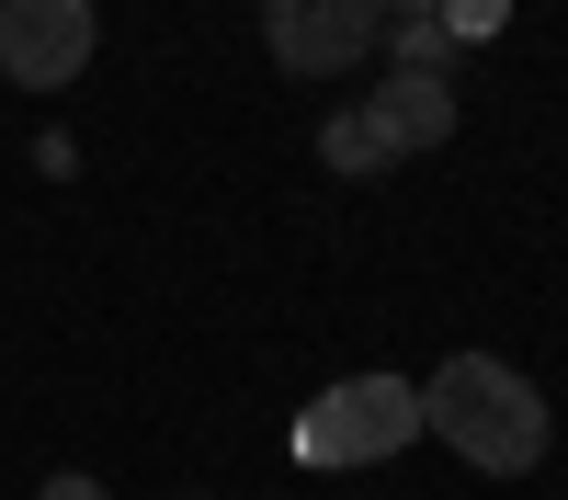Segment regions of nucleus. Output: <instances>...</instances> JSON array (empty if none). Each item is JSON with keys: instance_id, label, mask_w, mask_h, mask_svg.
<instances>
[{"instance_id": "f257e3e1", "label": "nucleus", "mask_w": 568, "mask_h": 500, "mask_svg": "<svg viewBox=\"0 0 568 500\" xmlns=\"http://www.w3.org/2000/svg\"><path fill=\"white\" fill-rule=\"evenodd\" d=\"M420 432H444L478 478H524L546 467V398L511 376L500 353H455L433 387H420Z\"/></svg>"}, {"instance_id": "f03ea898", "label": "nucleus", "mask_w": 568, "mask_h": 500, "mask_svg": "<svg viewBox=\"0 0 568 500\" xmlns=\"http://www.w3.org/2000/svg\"><path fill=\"white\" fill-rule=\"evenodd\" d=\"M409 443H420V387L409 376H342L329 398H307V421H296L307 467H387Z\"/></svg>"}, {"instance_id": "7ed1b4c3", "label": "nucleus", "mask_w": 568, "mask_h": 500, "mask_svg": "<svg viewBox=\"0 0 568 500\" xmlns=\"http://www.w3.org/2000/svg\"><path fill=\"white\" fill-rule=\"evenodd\" d=\"M91 45H103L91 0H0V80L12 91H69Z\"/></svg>"}, {"instance_id": "20e7f679", "label": "nucleus", "mask_w": 568, "mask_h": 500, "mask_svg": "<svg viewBox=\"0 0 568 500\" xmlns=\"http://www.w3.org/2000/svg\"><path fill=\"white\" fill-rule=\"evenodd\" d=\"M262 34L296 80H318V69H353L387 23H375V0H262Z\"/></svg>"}, {"instance_id": "39448f33", "label": "nucleus", "mask_w": 568, "mask_h": 500, "mask_svg": "<svg viewBox=\"0 0 568 500\" xmlns=\"http://www.w3.org/2000/svg\"><path fill=\"white\" fill-rule=\"evenodd\" d=\"M375 136H387V149L409 160V149H444L455 136V80H433V69H387V91H375Z\"/></svg>"}, {"instance_id": "423d86ee", "label": "nucleus", "mask_w": 568, "mask_h": 500, "mask_svg": "<svg viewBox=\"0 0 568 500\" xmlns=\"http://www.w3.org/2000/svg\"><path fill=\"white\" fill-rule=\"evenodd\" d=\"M318 160L342 171V182H364V171H387L398 149H387V136H375V114L353 103V114H329V125H318Z\"/></svg>"}, {"instance_id": "0eeeda50", "label": "nucleus", "mask_w": 568, "mask_h": 500, "mask_svg": "<svg viewBox=\"0 0 568 500\" xmlns=\"http://www.w3.org/2000/svg\"><path fill=\"white\" fill-rule=\"evenodd\" d=\"M433 23H444V45H489L511 23V0H433Z\"/></svg>"}, {"instance_id": "6e6552de", "label": "nucleus", "mask_w": 568, "mask_h": 500, "mask_svg": "<svg viewBox=\"0 0 568 500\" xmlns=\"http://www.w3.org/2000/svg\"><path fill=\"white\" fill-rule=\"evenodd\" d=\"M387 45H398V69H433V80H444V23H433V12L387 23Z\"/></svg>"}, {"instance_id": "1a4fd4ad", "label": "nucleus", "mask_w": 568, "mask_h": 500, "mask_svg": "<svg viewBox=\"0 0 568 500\" xmlns=\"http://www.w3.org/2000/svg\"><path fill=\"white\" fill-rule=\"evenodd\" d=\"M34 500H103V478H45Z\"/></svg>"}, {"instance_id": "9d476101", "label": "nucleus", "mask_w": 568, "mask_h": 500, "mask_svg": "<svg viewBox=\"0 0 568 500\" xmlns=\"http://www.w3.org/2000/svg\"><path fill=\"white\" fill-rule=\"evenodd\" d=\"M409 12H433V0H375V23H409Z\"/></svg>"}]
</instances>
